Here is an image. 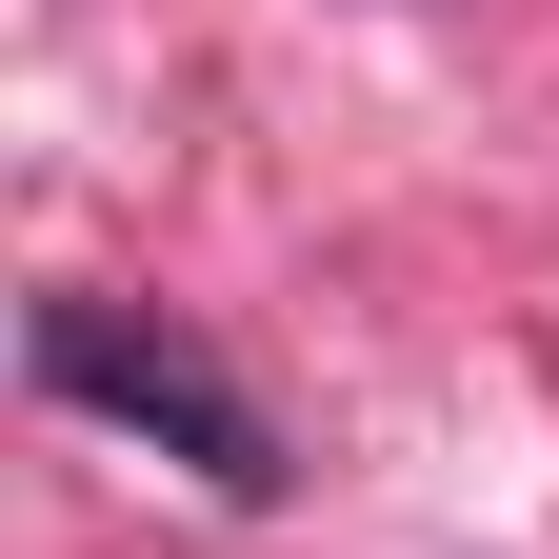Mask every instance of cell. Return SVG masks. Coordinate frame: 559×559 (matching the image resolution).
Instances as JSON below:
<instances>
[{
	"label": "cell",
	"mask_w": 559,
	"mask_h": 559,
	"mask_svg": "<svg viewBox=\"0 0 559 559\" xmlns=\"http://www.w3.org/2000/svg\"><path fill=\"white\" fill-rule=\"evenodd\" d=\"M40 400H81V419H120V440H160L200 500H280V419L200 360L180 320H140V300H40Z\"/></svg>",
	"instance_id": "obj_1"
}]
</instances>
